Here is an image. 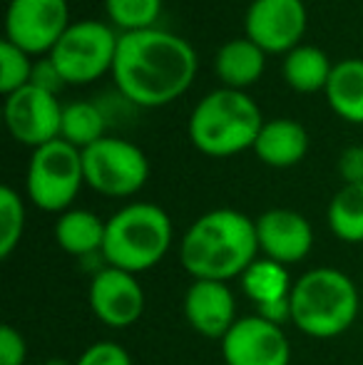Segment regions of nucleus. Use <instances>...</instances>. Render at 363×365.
I'll return each instance as SVG.
<instances>
[{"mask_svg":"<svg viewBox=\"0 0 363 365\" xmlns=\"http://www.w3.org/2000/svg\"><path fill=\"white\" fill-rule=\"evenodd\" d=\"M197 75V53L180 35L162 28L122 33L112 80L135 107H165L180 100Z\"/></svg>","mask_w":363,"mask_h":365,"instance_id":"f257e3e1","label":"nucleus"},{"mask_svg":"<svg viewBox=\"0 0 363 365\" xmlns=\"http://www.w3.org/2000/svg\"><path fill=\"white\" fill-rule=\"evenodd\" d=\"M257 221L237 209H212L189 224L180 261L194 281L239 279L259 259Z\"/></svg>","mask_w":363,"mask_h":365,"instance_id":"f03ea898","label":"nucleus"},{"mask_svg":"<svg viewBox=\"0 0 363 365\" xmlns=\"http://www.w3.org/2000/svg\"><path fill=\"white\" fill-rule=\"evenodd\" d=\"M175 241L170 214L152 202H135L107 219L102 261L127 274H145L155 269Z\"/></svg>","mask_w":363,"mask_h":365,"instance_id":"7ed1b4c3","label":"nucleus"},{"mask_svg":"<svg viewBox=\"0 0 363 365\" xmlns=\"http://www.w3.org/2000/svg\"><path fill=\"white\" fill-rule=\"evenodd\" d=\"M259 105L242 90L219 87L197 102L189 117V140L207 157H234L254 149L264 127Z\"/></svg>","mask_w":363,"mask_h":365,"instance_id":"20e7f679","label":"nucleus"},{"mask_svg":"<svg viewBox=\"0 0 363 365\" xmlns=\"http://www.w3.org/2000/svg\"><path fill=\"white\" fill-rule=\"evenodd\" d=\"M361 296L349 274L319 266L294 281L291 313L294 326L311 338H336L356 323Z\"/></svg>","mask_w":363,"mask_h":365,"instance_id":"39448f33","label":"nucleus"},{"mask_svg":"<svg viewBox=\"0 0 363 365\" xmlns=\"http://www.w3.org/2000/svg\"><path fill=\"white\" fill-rule=\"evenodd\" d=\"M85 184L83 152L55 140L50 145L33 149L25 174V192L38 209L50 214H63L73 209L80 189Z\"/></svg>","mask_w":363,"mask_h":365,"instance_id":"423d86ee","label":"nucleus"},{"mask_svg":"<svg viewBox=\"0 0 363 365\" xmlns=\"http://www.w3.org/2000/svg\"><path fill=\"white\" fill-rule=\"evenodd\" d=\"M120 33L100 20L73 23L50 50V60L60 70L65 85H90L105 73L112 75Z\"/></svg>","mask_w":363,"mask_h":365,"instance_id":"0eeeda50","label":"nucleus"},{"mask_svg":"<svg viewBox=\"0 0 363 365\" xmlns=\"http://www.w3.org/2000/svg\"><path fill=\"white\" fill-rule=\"evenodd\" d=\"M85 184L92 192L110 199H127L137 194L150 179V159L137 145L122 137H102L83 149Z\"/></svg>","mask_w":363,"mask_h":365,"instance_id":"6e6552de","label":"nucleus"},{"mask_svg":"<svg viewBox=\"0 0 363 365\" xmlns=\"http://www.w3.org/2000/svg\"><path fill=\"white\" fill-rule=\"evenodd\" d=\"M68 0H10L5 40L28 55H50L70 28Z\"/></svg>","mask_w":363,"mask_h":365,"instance_id":"1a4fd4ad","label":"nucleus"},{"mask_svg":"<svg viewBox=\"0 0 363 365\" xmlns=\"http://www.w3.org/2000/svg\"><path fill=\"white\" fill-rule=\"evenodd\" d=\"M304 0H252L244 18V35L267 55H286L306 33Z\"/></svg>","mask_w":363,"mask_h":365,"instance_id":"9d476101","label":"nucleus"},{"mask_svg":"<svg viewBox=\"0 0 363 365\" xmlns=\"http://www.w3.org/2000/svg\"><path fill=\"white\" fill-rule=\"evenodd\" d=\"M63 105L58 95L28 85L5 97V127L20 145L38 149L60 140Z\"/></svg>","mask_w":363,"mask_h":365,"instance_id":"9b49d317","label":"nucleus"},{"mask_svg":"<svg viewBox=\"0 0 363 365\" xmlns=\"http://www.w3.org/2000/svg\"><path fill=\"white\" fill-rule=\"evenodd\" d=\"M227 365H289L291 343L286 331L254 316H242L219 341Z\"/></svg>","mask_w":363,"mask_h":365,"instance_id":"f8f14e48","label":"nucleus"},{"mask_svg":"<svg viewBox=\"0 0 363 365\" xmlns=\"http://www.w3.org/2000/svg\"><path fill=\"white\" fill-rule=\"evenodd\" d=\"M88 303L92 316L107 328H130L145 313V289L135 274L105 266L90 281Z\"/></svg>","mask_w":363,"mask_h":365,"instance_id":"ddd939ff","label":"nucleus"},{"mask_svg":"<svg viewBox=\"0 0 363 365\" xmlns=\"http://www.w3.org/2000/svg\"><path fill=\"white\" fill-rule=\"evenodd\" d=\"M259 254L284 266L299 264L314 249V226L294 209H267L257 219Z\"/></svg>","mask_w":363,"mask_h":365,"instance_id":"4468645a","label":"nucleus"},{"mask_svg":"<svg viewBox=\"0 0 363 365\" xmlns=\"http://www.w3.org/2000/svg\"><path fill=\"white\" fill-rule=\"evenodd\" d=\"M184 318L194 333L222 341L239 321L237 298L224 281H194L184 293Z\"/></svg>","mask_w":363,"mask_h":365,"instance_id":"2eb2a0df","label":"nucleus"},{"mask_svg":"<svg viewBox=\"0 0 363 365\" xmlns=\"http://www.w3.org/2000/svg\"><path fill=\"white\" fill-rule=\"evenodd\" d=\"M254 154L259 162L274 169L296 167L309 152V132L301 122L279 117V120H267L254 142Z\"/></svg>","mask_w":363,"mask_h":365,"instance_id":"dca6fc26","label":"nucleus"},{"mask_svg":"<svg viewBox=\"0 0 363 365\" xmlns=\"http://www.w3.org/2000/svg\"><path fill=\"white\" fill-rule=\"evenodd\" d=\"M267 68V53L244 35L224 43L214 55V73L229 90H247L259 82Z\"/></svg>","mask_w":363,"mask_h":365,"instance_id":"f3484780","label":"nucleus"},{"mask_svg":"<svg viewBox=\"0 0 363 365\" xmlns=\"http://www.w3.org/2000/svg\"><path fill=\"white\" fill-rule=\"evenodd\" d=\"M107 219H100L90 209H68L55 221V241L70 256L102 254Z\"/></svg>","mask_w":363,"mask_h":365,"instance_id":"a211bd4d","label":"nucleus"},{"mask_svg":"<svg viewBox=\"0 0 363 365\" xmlns=\"http://www.w3.org/2000/svg\"><path fill=\"white\" fill-rule=\"evenodd\" d=\"M324 95L341 120L363 125V60L349 58L336 63Z\"/></svg>","mask_w":363,"mask_h":365,"instance_id":"6ab92c4d","label":"nucleus"},{"mask_svg":"<svg viewBox=\"0 0 363 365\" xmlns=\"http://www.w3.org/2000/svg\"><path fill=\"white\" fill-rule=\"evenodd\" d=\"M286 85L294 92L301 95H314V92H324L329 85V77L334 73V63L321 48L314 45H299L291 53L284 55V65H281Z\"/></svg>","mask_w":363,"mask_h":365,"instance_id":"aec40b11","label":"nucleus"},{"mask_svg":"<svg viewBox=\"0 0 363 365\" xmlns=\"http://www.w3.org/2000/svg\"><path fill=\"white\" fill-rule=\"evenodd\" d=\"M239 281H242L244 296H247L254 306H264V303L289 298L291 289H294L289 266L267 259V256H259V259L239 276Z\"/></svg>","mask_w":363,"mask_h":365,"instance_id":"412c9836","label":"nucleus"},{"mask_svg":"<svg viewBox=\"0 0 363 365\" xmlns=\"http://www.w3.org/2000/svg\"><path fill=\"white\" fill-rule=\"evenodd\" d=\"M107 125H110V120H107L100 102H70V105H63L60 140H65L68 145L78 147L83 152L95 142H100L102 137H107Z\"/></svg>","mask_w":363,"mask_h":365,"instance_id":"4be33fe9","label":"nucleus"},{"mask_svg":"<svg viewBox=\"0 0 363 365\" xmlns=\"http://www.w3.org/2000/svg\"><path fill=\"white\" fill-rule=\"evenodd\" d=\"M326 224L336 239L346 244H363V184H344L331 197Z\"/></svg>","mask_w":363,"mask_h":365,"instance_id":"5701e85b","label":"nucleus"},{"mask_svg":"<svg viewBox=\"0 0 363 365\" xmlns=\"http://www.w3.org/2000/svg\"><path fill=\"white\" fill-rule=\"evenodd\" d=\"M105 13L117 33L157 28L162 13V0H105Z\"/></svg>","mask_w":363,"mask_h":365,"instance_id":"b1692460","label":"nucleus"},{"mask_svg":"<svg viewBox=\"0 0 363 365\" xmlns=\"http://www.w3.org/2000/svg\"><path fill=\"white\" fill-rule=\"evenodd\" d=\"M25 234V204L13 187H0V259H10Z\"/></svg>","mask_w":363,"mask_h":365,"instance_id":"393cba45","label":"nucleus"},{"mask_svg":"<svg viewBox=\"0 0 363 365\" xmlns=\"http://www.w3.org/2000/svg\"><path fill=\"white\" fill-rule=\"evenodd\" d=\"M33 65V55H28L25 50L3 40V45H0V92L8 97L13 92L28 87Z\"/></svg>","mask_w":363,"mask_h":365,"instance_id":"a878e982","label":"nucleus"},{"mask_svg":"<svg viewBox=\"0 0 363 365\" xmlns=\"http://www.w3.org/2000/svg\"><path fill=\"white\" fill-rule=\"evenodd\" d=\"M75 365H132V358L120 343L97 341L80 353Z\"/></svg>","mask_w":363,"mask_h":365,"instance_id":"bb28decb","label":"nucleus"},{"mask_svg":"<svg viewBox=\"0 0 363 365\" xmlns=\"http://www.w3.org/2000/svg\"><path fill=\"white\" fill-rule=\"evenodd\" d=\"M28 361V343L15 326H0V365H25Z\"/></svg>","mask_w":363,"mask_h":365,"instance_id":"cd10ccee","label":"nucleus"},{"mask_svg":"<svg viewBox=\"0 0 363 365\" xmlns=\"http://www.w3.org/2000/svg\"><path fill=\"white\" fill-rule=\"evenodd\" d=\"M30 85L38 87V90L50 92V95H58V92L65 87L63 75H60V70L55 68V63L50 60V55H43L40 60H35L33 75H30Z\"/></svg>","mask_w":363,"mask_h":365,"instance_id":"c85d7f7f","label":"nucleus"},{"mask_svg":"<svg viewBox=\"0 0 363 365\" xmlns=\"http://www.w3.org/2000/svg\"><path fill=\"white\" fill-rule=\"evenodd\" d=\"M336 172L344 184H363V145H351L339 154Z\"/></svg>","mask_w":363,"mask_h":365,"instance_id":"c756f323","label":"nucleus"},{"mask_svg":"<svg viewBox=\"0 0 363 365\" xmlns=\"http://www.w3.org/2000/svg\"><path fill=\"white\" fill-rule=\"evenodd\" d=\"M43 365H75V363L65 361V358H50V361H45Z\"/></svg>","mask_w":363,"mask_h":365,"instance_id":"7c9ffc66","label":"nucleus"}]
</instances>
